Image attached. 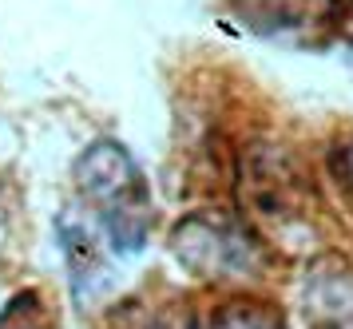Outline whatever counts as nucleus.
<instances>
[{
    "label": "nucleus",
    "instance_id": "3",
    "mask_svg": "<svg viewBox=\"0 0 353 329\" xmlns=\"http://www.w3.org/2000/svg\"><path fill=\"white\" fill-rule=\"evenodd\" d=\"M214 329H282L270 314H262L254 306H239L234 314H223L214 321Z\"/></svg>",
    "mask_w": 353,
    "mask_h": 329
},
{
    "label": "nucleus",
    "instance_id": "1",
    "mask_svg": "<svg viewBox=\"0 0 353 329\" xmlns=\"http://www.w3.org/2000/svg\"><path fill=\"white\" fill-rule=\"evenodd\" d=\"M80 187L96 199V203L108 206V215H119V210H128L123 199L135 195V183H139V175L131 167V159L115 147V143H96L88 155L80 159Z\"/></svg>",
    "mask_w": 353,
    "mask_h": 329
},
{
    "label": "nucleus",
    "instance_id": "2",
    "mask_svg": "<svg viewBox=\"0 0 353 329\" xmlns=\"http://www.w3.org/2000/svg\"><path fill=\"white\" fill-rule=\"evenodd\" d=\"M0 329H48L44 298L32 294V290H20L17 298L0 310Z\"/></svg>",
    "mask_w": 353,
    "mask_h": 329
}]
</instances>
